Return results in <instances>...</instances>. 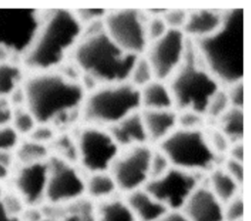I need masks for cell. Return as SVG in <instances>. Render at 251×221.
<instances>
[{
    "label": "cell",
    "mask_w": 251,
    "mask_h": 221,
    "mask_svg": "<svg viewBox=\"0 0 251 221\" xmlns=\"http://www.w3.org/2000/svg\"><path fill=\"white\" fill-rule=\"evenodd\" d=\"M25 107L37 124L62 126L80 110L85 90L80 80L73 79L60 70L33 71L23 82Z\"/></svg>",
    "instance_id": "1"
},
{
    "label": "cell",
    "mask_w": 251,
    "mask_h": 221,
    "mask_svg": "<svg viewBox=\"0 0 251 221\" xmlns=\"http://www.w3.org/2000/svg\"><path fill=\"white\" fill-rule=\"evenodd\" d=\"M244 10L224 12L220 27L194 40V49L205 68L219 82L230 85L244 75Z\"/></svg>",
    "instance_id": "2"
},
{
    "label": "cell",
    "mask_w": 251,
    "mask_h": 221,
    "mask_svg": "<svg viewBox=\"0 0 251 221\" xmlns=\"http://www.w3.org/2000/svg\"><path fill=\"white\" fill-rule=\"evenodd\" d=\"M94 23L86 26L87 30L83 28L82 35L73 50L75 66L81 75L91 78L99 86L128 81L138 56L116 45L104 31L103 23L99 27H93Z\"/></svg>",
    "instance_id": "3"
},
{
    "label": "cell",
    "mask_w": 251,
    "mask_h": 221,
    "mask_svg": "<svg viewBox=\"0 0 251 221\" xmlns=\"http://www.w3.org/2000/svg\"><path fill=\"white\" fill-rule=\"evenodd\" d=\"M83 28L72 11L58 9L43 14L34 40L23 58L24 64L33 71L58 69L73 53Z\"/></svg>",
    "instance_id": "4"
},
{
    "label": "cell",
    "mask_w": 251,
    "mask_h": 221,
    "mask_svg": "<svg viewBox=\"0 0 251 221\" xmlns=\"http://www.w3.org/2000/svg\"><path fill=\"white\" fill-rule=\"evenodd\" d=\"M170 80L168 86L178 111L193 110L205 115L211 97L220 89L219 82L205 68L189 43L182 63Z\"/></svg>",
    "instance_id": "5"
},
{
    "label": "cell",
    "mask_w": 251,
    "mask_h": 221,
    "mask_svg": "<svg viewBox=\"0 0 251 221\" xmlns=\"http://www.w3.org/2000/svg\"><path fill=\"white\" fill-rule=\"evenodd\" d=\"M140 109L139 90L126 81L100 85L89 92L80 112L88 125L110 127Z\"/></svg>",
    "instance_id": "6"
},
{
    "label": "cell",
    "mask_w": 251,
    "mask_h": 221,
    "mask_svg": "<svg viewBox=\"0 0 251 221\" xmlns=\"http://www.w3.org/2000/svg\"><path fill=\"white\" fill-rule=\"evenodd\" d=\"M159 150L172 166L192 173L211 171L218 158L201 129L176 128L159 143Z\"/></svg>",
    "instance_id": "7"
},
{
    "label": "cell",
    "mask_w": 251,
    "mask_h": 221,
    "mask_svg": "<svg viewBox=\"0 0 251 221\" xmlns=\"http://www.w3.org/2000/svg\"><path fill=\"white\" fill-rule=\"evenodd\" d=\"M43 14L34 9H0V48L23 60L31 46Z\"/></svg>",
    "instance_id": "8"
},
{
    "label": "cell",
    "mask_w": 251,
    "mask_h": 221,
    "mask_svg": "<svg viewBox=\"0 0 251 221\" xmlns=\"http://www.w3.org/2000/svg\"><path fill=\"white\" fill-rule=\"evenodd\" d=\"M147 20L138 10L107 11L103 19V28L108 37L122 50L141 56L148 45Z\"/></svg>",
    "instance_id": "9"
},
{
    "label": "cell",
    "mask_w": 251,
    "mask_h": 221,
    "mask_svg": "<svg viewBox=\"0 0 251 221\" xmlns=\"http://www.w3.org/2000/svg\"><path fill=\"white\" fill-rule=\"evenodd\" d=\"M77 162L90 173L106 172L120 153V148L107 129L87 125L82 127L76 137Z\"/></svg>",
    "instance_id": "10"
},
{
    "label": "cell",
    "mask_w": 251,
    "mask_h": 221,
    "mask_svg": "<svg viewBox=\"0 0 251 221\" xmlns=\"http://www.w3.org/2000/svg\"><path fill=\"white\" fill-rule=\"evenodd\" d=\"M151 155L152 150L147 144L120 151L109 168L118 191L128 194L145 186L149 180Z\"/></svg>",
    "instance_id": "11"
},
{
    "label": "cell",
    "mask_w": 251,
    "mask_h": 221,
    "mask_svg": "<svg viewBox=\"0 0 251 221\" xmlns=\"http://www.w3.org/2000/svg\"><path fill=\"white\" fill-rule=\"evenodd\" d=\"M84 195L85 179L75 164L50 156L45 200L50 205H64L83 198Z\"/></svg>",
    "instance_id": "12"
},
{
    "label": "cell",
    "mask_w": 251,
    "mask_h": 221,
    "mask_svg": "<svg viewBox=\"0 0 251 221\" xmlns=\"http://www.w3.org/2000/svg\"><path fill=\"white\" fill-rule=\"evenodd\" d=\"M198 186L195 173L172 166L161 177L148 180L143 188L169 211H180Z\"/></svg>",
    "instance_id": "13"
},
{
    "label": "cell",
    "mask_w": 251,
    "mask_h": 221,
    "mask_svg": "<svg viewBox=\"0 0 251 221\" xmlns=\"http://www.w3.org/2000/svg\"><path fill=\"white\" fill-rule=\"evenodd\" d=\"M188 46V38L181 30L169 29L161 38L147 45L145 58L153 70L154 78L164 81L178 68Z\"/></svg>",
    "instance_id": "14"
},
{
    "label": "cell",
    "mask_w": 251,
    "mask_h": 221,
    "mask_svg": "<svg viewBox=\"0 0 251 221\" xmlns=\"http://www.w3.org/2000/svg\"><path fill=\"white\" fill-rule=\"evenodd\" d=\"M14 192L27 207H37L45 200L48 179V160L19 164L13 175Z\"/></svg>",
    "instance_id": "15"
},
{
    "label": "cell",
    "mask_w": 251,
    "mask_h": 221,
    "mask_svg": "<svg viewBox=\"0 0 251 221\" xmlns=\"http://www.w3.org/2000/svg\"><path fill=\"white\" fill-rule=\"evenodd\" d=\"M180 212L187 221H224V204L208 187L199 185Z\"/></svg>",
    "instance_id": "16"
},
{
    "label": "cell",
    "mask_w": 251,
    "mask_h": 221,
    "mask_svg": "<svg viewBox=\"0 0 251 221\" xmlns=\"http://www.w3.org/2000/svg\"><path fill=\"white\" fill-rule=\"evenodd\" d=\"M107 130L120 149L144 145L148 142L140 110L127 115Z\"/></svg>",
    "instance_id": "17"
},
{
    "label": "cell",
    "mask_w": 251,
    "mask_h": 221,
    "mask_svg": "<svg viewBox=\"0 0 251 221\" xmlns=\"http://www.w3.org/2000/svg\"><path fill=\"white\" fill-rule=\"evenodd\" d=\"M148 142H162L176 129V112L173 110H142L140 111Z\"/></svg>",
    "instance_id": "18"
},
{
    "label": "cell",
    "mask_w": 251,
    "mask_h": 221,
    "mask_svg": "<svg viewBox=\"0 0 251 221\" xmlns=\"http://www.w3.org/2000/svg\"><path fill=\"white\" fill-rule=\"evenodd\" d=\"M135 221H157L169 210L144 188L126 194L125 199Z\"/></svg>",
    "instance_id": "19"
},
{
    "label": "cell",
    "mask_w": 251,
    "mask_h": 221,
    "mask_svg": "<svg viewBox=\"0 0 251 221\" xmlns=\"http://www.w3.org/2000/svg\"><path fill=\"white\" fill-rule=\"evenodd\" d=\"M224 12L215 10L188 11V17L182 32L193 40L206 37L214 33L221 25Z\"/></svg>",
    "instance_id": "20"
},
{
    "label": "cell",
    "mask_w": 251,
    "mask_h": 221,
    "mask_svg": "<svg viewBox=\"0 0 251 221\" xmlns=\"http://www.w3.org/2000/svg\"><path fill=\"white\" fill-rule=\"evenodd\" d=\"M142 110H172L174 108L172 94L164 81L154 79L139 89Z\"/></svg>",
    "instance_id": "21"
},
{
    "label": "cell",
    "mask_w": 251,
    "mask_h": 221,
    "mask_svg": "<svg viewBox=\"0 0 251 221\" xmlns=\"http://www.w3.org/2000/svg\"><path fill=\"white\" fill-rule=\"evenodd\" d=\"M57 210L52 219L54 221H96L95 205L92 200L84 197L64 205H53Z\"/></svg>",
    "instance_id": "22"
},
{
    "label": "cell",
    "mask_w": 251,
    "mask_h": 221,
    "mask_svg": "<svg viewBox=\"0 0 251 221\" xmlns=\"http://www.w3.org/2000/svg\"><path fill=\"white\" fill-rule=\"evenodd\" d=\"M117 191V185L109 171L90 173L85 178V195L89 199L105 200L113 198Z\"/></svg>",
    "instance_id": "23"
},
{
    "label": "cell",
    "mask_w": 251,
    "mask_h": 221,
    "mask_svg": "<svg viewBox=\"0 0 251 221\" xmlns=\"http://www.w3.org/2000/svg\"><path fill=\"white\" fill-rule=\"evenodd\" d=\"M208 188L212 194L225 204L238 195L240 187L224 168H213L210 171Z\"/></svg>",
    "instance_id": "24"
},
{
    "label": "cell",
    "mask_w": 251,
    "mask_h": 221,
    "mask_svg": "<svg viewBox=\"0 0 251 221\" xmlns=\"http://www.w3.org/2000/svg\"><path fill=\"white\" fill-rule=\"evenodd\" d=\"M96 221H135L125 199L110 198L95 206Z\"/></svg>",
    "instance_id": "25"
},
{
    "label": "cell",
    "mask_w": 251,
    "mask_h": 221,
    "mask_svg": "<svg viewBox=\"0 0 251 221\" xmlns=\"http://www.w3.org/2000/svg\"><path fill=\"white\" fill-rule=\"evenodd\" d=\"M218 129L228 139L230 144L241 142L244 136L243 109L230 107L219 119Z\"/></svg>",
    "instance_id": "26"
},
{
    "label": "cell",
    "mask_w": 251,
    "mask_h": 221,
    "mask_svg": "<svg viewBox=\"0 0 251 221\" xmlns=\"http://www.w3.org/2000/svg\"><path fill=\"white\" fill-rule=\"evenodd\" d=\"M23 82V70L17 62L0 63V98H8Z\"/></svg>",
    "instance_id": "27"
},
{
    "label": "cell",
    "mask_w": 251,
    "mask_h": 221,
    "mask_svg": "<svg viewBox=\"0 0 251 221\" xmlns=\"http://www.w3.org/2000/svg\"><path fill=\"white\" fill-rule=\"evenodd\" d=\"M14 155L19 164H31L47 161L49 156L48 146L26 139L20 142L14 152Z\"/></svg>",
    "instance_id": "28"
},
{
    "label": "cell",
    "mask_w": 251,
    "mask_h": 221,
    "mask_svg": "<svg viewBox=\"0 0 251 221\" xmlns=\"http://www.w3.org/2000/svg\"><path fill=\"white\" fill-rule=\"evenodd\" d=\"M153 70L145 56H138L129 74L128 82L138 90L154 80Z\"/></svg>",
    "instance_id": "29"
},
{
    "label": "cell",
    "mask_w": 251,
    "mask_h": 221,
    "mask_svg": "<svg viewBox=\"0 0 251 221\" xmlns=\"http://www.w3.org/2000/svg\"><path fill=\"white\" fill-rule=\"evenodd\" d=\"M11 126L15 129V131L22 136H28L31 131L37 125L36 120L32 116V114L26 110L25 107L13 109Z\"/></svg>",
    "instance_id": "30"
},
{
    "label": "cell",
    "mask_w": 251,
    "mask_h": 221,
    "mask_svg": "<svg viewBox=\"0 0 251 221\" xmlns=\"http://www.w3.org/2000/svg\"><path fill=\"white\" fill-rule=\"evenodd\" d=\"M52 144H54L56 152L54 156H57L71 163L77 161L75 139H73L69 135L64 134L58 138H55Z\"/></svg>",
    "instance_id": "31"
},
{
    "label": "cell",
    "mask_w": 251,
    "mask_h": 221,
    "mask_svg": "<svg viewBox=\"0 0 251 221\" xmlns=\"http://www.w3.org/2000/svg\"><path fill=\"white\" fill-rule=\"evenodd\" d=\"M229 108L230 104L226 92L222 89H219L211 97L205 110V115L215 120H218Z\"/></svg>",
    "instance_id": "32"
},
{
    "label": "cell",
    "mask_w": 251,
    "mask_h": 221,
    "mask_svg": "<svg viewBox=\"0 0 251 221\" xmlns=\"http://www.w3.org/2000/svg\"><path fill=\"white\" fill-rule=\"evenodd\" d=\"M176 113V126L180 129H201L204 124V114L193 110H179Z\"/></svg>",
    "instance_id": "33"
},
{
    "label": "cell",
    "mask_w": 251,
    "mask_h": 221,
    "mask_svg": "<svg viewBox=\"0 0 251 221\" xmlns=\"http://www.w3.org/2000/svg\"><path fill=\"white\" fill-rule=\"evenodd\" d=\"M21 142V136L9 125L0 127V153H14Z\"/></svg>",
    "instance_id": "34"
},
{
    "label": "cell",
    "mask_w": 251,
    "mask_h": 221,
    "mask_svg": "<svg viewBox=\"0 0 251 221\" xmlns=\"http://www.w3.org/2000/svg\"><path fill=\"white\" fill-rule=\"evenodd\" d=\"M172 167L168 157L160 150L152 151L149 165V180L156 179L164 175Z\"/></svg>",
    "instance_id": "35"
},
{
    "label": "cell",
    "mask_w": 251,
    "mask_h": 221,
    "mask_svg": "<svg viewBox=\"0 0 251 221\" xmlns=\"http://www.w3.org/2000/svg\"><path fill=\"white\" fill-rule=\"evenodd\" d=\"M244 200L238 194L224 204V221H243Z\"/></svg>",
    "instance_id": "36"
},
{
    "label": "cell",
    "mask_w": 251,
    "mask_h": 221,
    "mask_svg": "<svg viewBox=\"0 0 251 221\" xmlns=\"http://www.w3.org/2000/svg\"><path fill=\"white\" fill-rule=\"evenodd\" d=\"M168 30L169 28L164 22L162 15H154L152 18L148 19L146 23V37L148 44L164 36Z\"/></svg>",
    "instance_id": "37"
},
{
    "label": "cell",
    "mask_w": 251,
    "mask_h": 221,
    "mask_svg": "<svg viewBox=\"0 0 251 221\" xmlns=\"http://www.w3.org/2000/svg\"><path fill=\"white\" fill-rule=\"evenodd\" d=\"M188 17V11L182 9L165 10L162 18L169 29L181 30L184 27Z\"/></svg>",
    "instance_id": "38"
},
{
    "label": "cell",
    "mask_w": 251,
    "mask_h": 221,
    "mask_svg": "<svg viewBox=\"0 0 251 221\" xmlns=\"http://www.w3.org/2000/svg\"><path fill=\"white\" fill-rule=\"evenodd\" d=\"M206 137L212 151L216 154L217 156L227 153L230 142L218 128L211 130L208 134H206Z\"/></svg>",
    "instance_id": "39"
},
{
    "label": "cell",
    "mask_w": 251,
    "mask_h": 221,
    "mask_svg": "<svg viewBox=\"0 0 251 221\" xmlns=\"http://www.w3.org/2000/svg\"><path fill=\"white\" fill-rule=\"evenodd\" d=\"M55 138L56 134L54 127L48 124H37L31 133L27 136V139L46 146L52 143Z\"/></svg>",
    "instance_id": "40"
},
{
    "label": "cell",
    "mask_w": 251,
    "mask_h": 221,
    "mask_svg": "<svg viewBox=\"0 0 251 221\" xmlns=\"http://www.w3.org/2000/svg\"><path fill=\"white\" fill-rule=\"evenodd\" d=\"M79 22L84 25H89L91 23L103 21L107 11L105 9H84V10H77L74 12Z\"/></svg>",
    "instance_id": "41"
},
{
    "label": "cell",
    "mask_w": 251,
    "mask_h": 221,
    "mask_svg": "<svg viewBox=\"0 0 251 221\" xmlns=\"http://www.w3.org/2000/svg\"><path fill=\"white\" fill-rule=\"evenodd\" d=\"M228 90L226 91L230 107L243 109L244 107V85L243 81L240 80L233 84L228 85Z\"/></svg>",
    "instance_id": "42"
},
{
    "label": "cell",
    "mask_w": 251,
    "mask_h": 221,
    "mask_svg": "<svg viewBox=\"0 0 251 221\" xmlns=\"http://www.w3.org/2000/svg\"><path fill=\"white\" fill-rule=\"evenodd\" d=\"M224 170L236 182V184L241 187L244 182V164L243 162L227 158L225 163Z\"/></svg>",
    "instance_id": "43"
},
{
    "label": "cell",
    "mask_w": 251,
    "mask_h": 221,
    "mask_svg": "<svg viewBox=\"0 0 251 221\" xmlns=\"http://www.w3.org/2000/svg\"><path fill=\"white\" fill-rule=\"evenodd\" d=\"M14 153H0V183L12 177L15 171Z\"/></svg>",
    "instance_id": "44"
},
{
    "label": "cell",
    "mask_w": 251,
    "mask_h": 221,
    "mask_svg": "<svg viewBox=\"0 0 251 221\" xmlns=\"http://www.w3.org/2000/svg\"><path fill=\"white\" fill-rule=\"evenodd\" d=\"M13 108L7 98H0V127L9 125L12 120Z\"/></svg>",
    "instance_id": "45"
},
{
    "label": "cell",
    "mask_w": 251,
    "mask_h": 221,
    "mask_svg": "<svg viewBox=\"0 0 251 221\" xmlns=\"http://www.w3.org/2000/svg\"><path fill=\"white\" fill-rule=\"evenodd\" d=\"M4 190L0 188V221H23L22 217L14 214L7 206L3 199Z\"/></svg>",
    "instance_id": "46"
},
{
    "label": "cell",
    "mask_w": 251,
    "mask_h": 221,
    "mask_svg": "<svg viewBox=\"0 0 251 221\" xmlns=\"http://www.w3.org/2000/svg\"><path fill=\"white\" fill-rule=\"evenodd\" d=\"M227 153L229 155V158L244 162V145L242 144V141L230 144Z\"/></svg>",
    "instance_id": "47"
},
{
    "label": "cell",
    "mask_w": 251,
    "mask_h": 221,
    "mask_svg": "<svg viewBox=\"0 0 251 221\" xmlns=\"http://www.w3.org/2000/svg\"><path fill=\"white\" fill-rule=\"evenodd\" d=\"M157 221H187L180 211H168Z\"/></svg>",
    "instance_id": "48"
},
{
    "label": "cell",
    "mask_w": 251,
    "mask_h": 221,
    "mask_svg": "<svg viewBox=\"0 0 251 221\" xmlns=\"http://www.w3.org/2000/svg\"><path fill=\"white\" fill-rule=\"evenodd\" d=\"M39 221H54V220L49 219V218H43V219H41V220H39Z\"/></svg>",
    "instance_id": "49"
}]
</instances>
